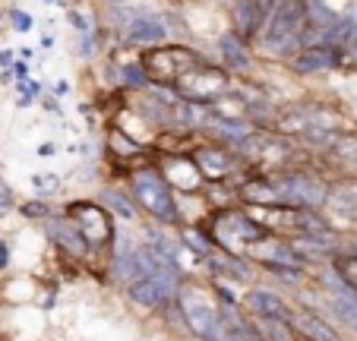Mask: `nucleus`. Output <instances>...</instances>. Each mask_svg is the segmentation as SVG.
<instances>
[{
    "label": "nucleus",
    "instance_id": "nucleus-1",
    "mask_svg": "<svg viewBox=\"0 0 357 341\" xmlns=\"http://www.w3.org/2000/svg\"><path fill=\"white\" fill-rule=\"evenodd\" d=\"M317 35L307 26V0H278L266 16V26L257 38V54L263 63H288L301 47L313 45Z\"/></svg>",
    "mask_w": 357,
    "mask_h": 341
},
{
    "label": "nucleus",
    "instance_id": "nucleus-2",
    "mask_svg": "<svg viewBox=\"0 0 357 341\" xmlns=\"http://www.w3.org/2000/svg\"><path fill=\"white\" fill-rule=\"evenodd\" d=\"M123 183L130 187L133 193L136 206L142 212V221H152V225H162V227H183L181 218V206H177V193L168 181H165L162 167L155 161V152L149 155L146 161L133 165L123 174Z\"/></svg>",
    "mask_w": 357,
    "mask_h": 341
},
{
    "label": "nucleus",
    "instance_id": "nucleus-3",
    "mask_svg": "<svg viewBox=\"0 0 357 341\" xmlns=\"http://www.w3.org/2000/svg\"><path fill=\"white\" fill-rule=\"evenodd\" d=\"M105 26L111 29L117 45L130 47V51H152V47L168 45L171 29L165 22L162 10L155 7H139V3H108L105 7Z\"/></svg>",
    "mask_w": 357,
    "mask_h": 341
},
{
    "label": "nucleus",
    "instance_id": "nucleus-4",
    "mask_svg": "<svg viewBox=\"0 0 357 341\" xmlns=\"http://www.w3.org/2000/svg\"><path fill=\"white\" fill-rule=\"evenodd\" d=\"M174 307L181 310L183 326H187L193 341H222L225 322H222V303L215 301L212 288L206 281H196L193 275L183 278V285L177 288Z\"/></svg>",
    "mask_w": 357,
    "mask_h": 341
},
{
    "label": "nucleus",
    "instance_id": "nucleus-5",
    "mask_svg": "<svg viewBox=\"0 0 357 341\" xmlns=\"http://www.w3.org/2000/svg\"><path fill=\"white\" fill-rule=\"evenodd\" d=\"M272 183H275L278 206L288 209H319L323 212L329 202L332 181L310 165H291L282 171H269Z\"/></svg>",
    "mask_w": 357,
    "mask_h": 341
},
{
    "label": "nucleus",
    "instance_id": "nucleus-6",
    "mask_svg": "<svg viewBox=\"0 0 357 341\" xmlns=\"http://www.w3.org/2000/svg\"><path fill=\"white\" fill-rule=\"evenodd\" d=\"M206 227H209L215 247L231 256H247L250 247H257L259 241H266V237L272 234L269 227L259 225L243 206L225 209V212H209Z\"/></svg>",
    "mask_w": 357,
    "mask_h": 341
},
{
    "label": "nucleus",
    "instance_id": "nucleus-7",
    "mask_svg": "<svg viewBox=\"0 0 357 341\" xmlns=\"http://www.w3.org/2000/svg\"><path fill=\"white\" fill-rule=\"evenodd\" d=\"M61 209H63V215H70V218L79 225V231L86 234V241L92 243V250H95V259L105 256V262H108V253L117 237L114 215L101 206L95 196H73V199H67Z\"/></svg>",
    "mask_w": 357,
    "mask_h": 341
},
{
    "label": "nucleus",
    "instance_id": "nucleus-8",
    "mask_svg": "<svg viewBox=\"0 0 357 341\" xmlns=\"http://www.w3.org/2000/svg\"><path fill=\"white\" fill-rule=\"evenodd\" d=\"M234 86H237V79L215 61V57H209L206 63H199L196 70H190L187 76H181V79L174 82L177 95H181L183 101H190V105H199V107H215L218 101L228 98V95L234 92Z\"/></svg>",
    "mask_w": 357,
    "mask_h": 341
},
{
    "label": "nucleus",
    "instance_id": "nucleus-9",
    "mask_svg": "<svg viewBox=\"0 0 357 341\" xmlns=\"http://www.w3.org/2000/svg\"><path fill=\"white\" fill-rule=\"evenodd\" d=\"M142 63H146L152 82H162V86H174L181 76H187L190 70H196L199 63L209 61V54H202L196 45L190 41H168L162 47H152V51L139 54Z\"/></svg>",
    "mask_w": 357,
    "mask_h": 341
},
{
    "label": "nucleus",
    "instance_id": "nucleus-10",
    "mask_svg": "<svg viewBox=\"0 0 357 341\" xmlns=\"http://www.w3.org/2000/svg\"><path fill=\"white\" fill-rule=\"evenodd\" d=\"M187 152H190V158L196 161V167H199V174L206 183H234L237 187V183L243 181V174L250 171V167L243 165L228 146H222V142L196 139Z\"/></svg>",
    "mask_w": 357,
    "mask_h": 341
},
{
    "label": "nucleus",
    "instance_id": "nucleus-11",
    "mask_svg": "<svg viewBox=\"0 0 357 341\" xmlns=\"http://www.w3.org/2000/svg\"><path fill=\"white\" fill-rule=\"evenodd\" d=\"M41 237H45V243L54 250L61 259L79 262V266L95 262L92 243L86 241V234L79 231V225H76L70 215H63V209H57V212L51 215L45 225H41Z\"/></svg>",
    "mask_w": 357,
    "mask_h": 341
},
{
    "label": "nucleus",
    "instance_id": "nucleus-12",
    "mask_svg": "<svg viewBox=\"0 0 357 341\" xmlns=\"http://www.w3.org/2000/svg\"><path fill=\"white\" fill-rule=\"evenodd\" d=\"M212 57H215V61L222 63V67L228 70V73L234 76L237 82L257 79L259 67H263L257 47L250 45V41H243L237 32H231L228 26L218 29L215 38H212Z\"/></svg>",
    "mask_w": 357,
    "mask_h": 341
},
{
    "label": "nucleus",
    "instance_id": "nucleus-13",
    "mask_svg": "<svg viewBox=\"0 0 357 341\" xmlns=\"http://www.w3.org/2000/svg\"><path fill=\"white\" fill-rule=\"evenodd\" d=\"M183 281L168 278H136L121 291L127 307H133L139 316H165L177 301V288Z\"/></svg>",
    "mask_w": 357,
    "mask_h": 341
},
{
    "label": "nucleus",
    "instance_id": "nucleus-14",
    "mask_svg": "<svg viewBox=\"0 0 357 341\" xmlns=\"http://www.w3.org/2000/svg\"><path fill=\"white\" fill-rule=\"evenodd\" d=\"M342 47H329V45H313L301 47V51L284 63L294 79H313V76H329V73H342Z\"/></svg>",
    "mask_w": 357,
    "mask_h": 341
},
{
    "label": "nucleus",
    "instance_id": "nucleus-15",
    "mask_svg": "<svg viewBox=\"0 0 357 341\" xmlns=\"http://www.w3.org/2000/svg\"><path fill=\"white\" fill-rule=\"evenodd\" d=\"M155 161H158V167H162L165 181L174 187L177 196H196V193H202L206 181H202L199 167H196V161L190 158L187 149H183V152H158V149H155Z\"/></svg>",
    "mask_w": 357,
    "mask_h": 341
},
{
    "label": "nucleus",
    "instance_id": "nucleus-16",
    "mask_svg": "<svg viewBox=\"0 0 357 341\" xmlns=\"http://www.w3.org/2000/svg\"><path fill=\"white\" fill-rule=\"evenodd\" d=\"M243 313L247 316H272V319H291L294 301H291L284 291L259 281V285L243 291Z\"/></svg>",
    "mask_w": 357,
    "mask_h": 341
},
{
    "label": "nucleus",
    "instance_id": "nucleus-17",
    "mask_svg": "<svg viewBox=\"0 0 357 341\" xmlns=\"http://www.w3.org/2000/svg\"><path fill=\"white\" fill-rule=\"evenodd\" d=\"M225 10H228L231 32H237L243 41H250V45H257L259 32H263V26H266V16H269L263 0H228Z\"/></svg>",
    "mask_w": 357,
    "mask_h": 341
},
{
    "label": "nucleus",
    "instance_id": "nucleus-18",
    "mask_svg": "<svg viewBox=\"0 0 357 341\" xmlns=\"http://www.w3.org/2000/svg\"><path fill=\"white\" fill-rule=\"evenodd\" d=\"M202 272H206V278H228L243 285V288L259 285V268L247 256H231V253H222V250H215L209 259H202Z\"/></svg>",
    "mask_w": 357,
    "mask_h": 341
},
{
    "label": "nucleus",
    "instance_id": "nucleus-19",
    "mask_svg": "<svg viewBox=\"0 0 357 341\" xmlns=\"http://www.w3.org/2000/svg\"><path fill=\"white\" fill-rule=\"evenodd\" d=\"M95 199L108 209V212L114 215L121 225H139V221H142L139 206H136L133 193H130V187L123 181L98 183V187H95Z\"/></svg>",
    "mask_w": 357,
    "mask_h": 341
},
{
    "label": "nucleus",
    "instance_id": "nucleus-20",
    "mask_svg": "<svg viewBox=\"0 0 357 341\" xmlns=\"http://www.w3.org/2000/svg\"><path fill=\"white\" fill-rule=\"evenodd\" d=\"M291 326H294L301 341H351L326 313H313V310H303V307H294Z\"/></svg>",
    "mask_w": 357,
    "mask_h": 341
},
{
    "label": "nucleus",
    "instance_id": "nucleus-21",
    "mask_svg": "<svg viewBox=\"0 0 357 341\" xmlns=\"http://www.w3.org/2000/svg\"><path fill=\"white\" fill-rule=\"evenodd\" d=\"M323 158H326V165H332L342 177H357V127L348 130V133H338Z\"/></svg>",
    "mask_w": 357,
    "mask_h": 341
},
{
    "label": "nucleus",
    "instance_id": "nucleus-22",
    "mask_svg": "<svg viewBox=\"0 0 357 341\" xmlns=\"http://www.w3.org/2000/svg\"><path fill=\"white\" fill-rule=\"evenodd\" d=\"M348 3L351 0H307V26L317 35V41H319V35L329 32V29L342 20Z\"/></svg>",
    "mask_w": 357,
    "mask_h": 341
},
{
    "label": "nucleus",
    "instance_id": "nucleus-23",
    "mask_svg": "<svg viewBox=\"0 0 357 341\" xmlns=\"http://www.w3.org/2000/svg\"><path fill=\"white\" fill-rule=\"evenodd\" d=\"M323 313L329 316L344 335H357V297H329L326 294Z\"/></svg>",
    "mask_w": 357,
    "mask_h": 341
},
{
    "label": "nucleus",
    "instance_id": "nucleus-24",
    "mask_svg": "<svg viewBox=\"0 0 357 341\" xmlns=\"http://www.w3.org/2000/svg\"><path fill=\"white\" fill-rule=\"evenodd\" d=\"M177 234H181V243L183 250H187L190 256H196V259H209L212 253H215V241H212L209 227H206V221H199V225H183L177 227Z\"/></svg>",
    "mask_w": 357,
    "mask_h": 341
},
{
    "label": "nucleus",
    "instance_id": "nucleus-25",
    "mask_svg": "<svg viewBox=\"0 0 357 341\" xmlns=\"http://www.w3.org/2000/svg\"><path fill=\"white\" fill-rule=\"evenodd\" d=\"M253 328L263 341H301L291 326V319H272V316H250Z\"/></svg>",
    "mask_w": 357,
    "mask_h": 341
},
{
    "label": "nucleus",
    "instance_id": "nucleus-26",
    "mask_svg": "<svg viewBox=\"0 0 357 341\" xmlns=\"http://www.w3.org/2000/svg\"><path fill=\"white\" fill-rule=\"evenodd\" d=\"M57 212V206L54 202H47V199H38V196H29V199H22L20 202V209H16V215H20L26 225H45L51 215Z\"/></svg>",
    "mask_w": 357,
    "mask_h": 341
},
{
    "label": "nucleus",
    "instance_id": "nucleus-27",
    "mask_svg": "<svg viewBox=\"0 0 357 341\" xmlns=\"http://www.w3.org/2000/svg\"><path fill=\"white\" fill-rule=\"evenodd\" d=\"M29 187H32V196L51 202V199H57V196L63 193V177L51 174V171H35V174L29 177Z\"/></svg>",
    "mask_w": 357,
    "mask_h": 341
},
{
    "label": "nucleus",
    "instance_id": "nucleus-28",
    "mask_svg": "<svg viewBox=\"0 0 357 341\" xmlns=\"http://www.w3.org/2000/svg\"><path fill=\"white\" fill-rule=\"evenodd\" d=\"M63 20H67V26L73 29V38L76 35H92L95 29L101 26V16L89 13L86 7H67L63 10Z\"/></svg>",
    "mask_w": 357,
    "mask_h": 341
},
{
    "label": "nucleus",
    "instance_id": "nucleus-29",
    "mask_svg": "<svg viewBox=\"0 0 357 341\" xmlns=\"http://www.w3.org/2000/svg\"><path fill=\"white\" fill-rule=\"evenodd\" d=\"M16 209H20V196L10 187L7 177L0 174V221H7L10 215H16Z\"/></svg>",
    "mask_w": 357,
    "mask_h": 341
},
{
    "label": "nucleus",
    "instance_id": "nucleus-30",
    "mask_svg": "<svg viewBox=\"0 0 357 341\" xmlns=\"http://www.w3.org/2000/svg\"><path fill=\"white\" fill-rule=\"evenodd\" d=\"M7 22L16 35H29L35 29V16L29 10H20V7H10L7 10Z\"/></svg>",
    "mask_w": 357,
    "mask_h": 341
},
{
    "label": "nucleus",
    "instance_id": "nucleus-31",
    "mask_svg": "<svg viewBox=\"0 0 357 341\" xmlns=\"http://www.w3.org/2000/svg\"><path fill=\"white\" fill-rule=\"evenodd\" d=\"M335 266L342 268V275L348 278V285L357 291V256H354V253H342V256L335 259Z\"/></svg>",
    "mask_w": 357,
    "mask_h": 341
},
{
    "label": "nucleus",
    "instance_id": "nucleus-32",
    "mask_svg": "<svg viewBox=\"0 0 357 341\" xmlns=\"http://www.w3.org/2000/svg\"><path fill=\"white\" fill-rule=\"evenodd\" d=\"M13 89H16V92H20V95H26V98H32V101L45 98V82H41V79H35V76H32V79H20Z\"/></svg>",
    "mask_w": 357,
    "mask_h": 341
},
{
    "label": "nucleus",
    "instance_id": "nucleus-33",
    "mask_svg": "<svg viewBox=\"0 0 357 341\" xmlns=\"http://www.w3.org/2000/svg\"><path fill=\"white\" fill-rule=\"evenodd\" d=\"M13 259H16V250H13V241L0 234V275H7L13 268Z\"/></svg>",
    "mask_w": 357,
    "mask_h": 341
},
{
    "label": "nucleus",
    "instance_id": "nucleus-34",
    "mask_svg": "<svg viewBox=\"0 0 357 341\" xmlns=\"http://www.w3.org/2000/svg\"><path fill=\"white\" fill-rule=\"evenodd\" d=\"M16 61H20V51H13V47H0V73H3V70H13Z\"/></svg>",
    "mask_w": 357,
    "mask_h": 341
},
{
    "label": "nucleus",
    "instance_id": "nucleus-35",
    "mask_svg": "<svg viewBox=\"0 0 357 341\" xmlns=\"http://www.w3.org/2000/svg\"><path fill=\"white\" fill-rule=\"evenodd\" d=\"M70 92H73V82L70 79H57L54 86H51V95H54V98H67Z\"/></svg>",
    "mask_w": 357,
    "mask_h": 341
},
{
    "label": "nucleus",
    "instance_id": "nucleus-36",
    "mask_svg": "<svg viewBox=\"0 0 357 341\" xmlns=\"http://www.w3.org/2000/svg\"><path fill=\"white\" fill-rule=\"evenodd\" d=\"M41 105H45V111H51V114H54V117H63L61 98H54V95H45V98H41Z\"/></svg>",
    "mask_w": 357,
    "mask_h": 341
},
{
    "label": "nucleus",
    "instance_id": "nucleus-37",
    "mask_svg": "<svg viewBox=\"0 0 357 341\" xmlns=\"http://www.w3.org/2000/svg\"><path fill=\"white\" fill-rule=\"evenodd\" d=\"M38 45H41V47H45V51H51V47H54V45H57V35H54V32H47V35H41V41H38Z\"/></svg>",
    "mask_w": 357,
    "mask_h": 341
},
{
    "label": "nucleus",
    "instance_id": "nucleus-38",
    "mask_svg": "<svg viewBox=\"0 0 357 341\" xmlns=\"http://www.w3.org/2000/svg\"><path fill=\"white\" fill-rule=\"evenodd\" d=\"M54 152H57L54 142H41V146H38V155H41V158H47V155H54Z\"/></svg>",
    "mask_w": 357,
    "mask_h": 341
},
{
    "label": "nucleus",
    "instance_id": "nucleus-39",
    "mask_svg": "<svg viewBox=\"0 0 357 341\" xmlns=\"http://www.w3.org/2000/svg\"><path fill=\"white\" fill-rule=\"evenodd\" d=\"M10 82H13V86H16V76H13V70H3V73H0V86H10Z\"/></svg>",
    "mask_w": 357,
    "mask_h": 341
},
{
    "label": "nucleus",
    "instance_id": "nucleus-40",
    "mask_svg": "<svg viewBox=\"0 0 357 341\" xmlns=\"http://www.w3.org/2000/svg\"><path fill=\"white\" fill-rule=\"evenodd\" d=\"M32 105H35V101H32V98H26V95H20V98H16V107H20V111H29Z\"/></svg>",
    "mask_w": 357,
    "mask_h": 341
},
{
    "label": "nucleus",
    "instance_id": "nucleus-41",
    "mask_svg": "<svg viewBox=\"0 0 357 341\" xmlns=\"http://www.w3.org/2000/svg\"><path fill=\"white\" fill-rule=\"evenodd\" d=\"M348 111H351V114H354V117H357V89H354V92L348 95Z\"/></svg>",
    "mask_w": 357,
    "mask_h": 341
},
{
    "label": "nucleus",
    "instance_id": "nucleus-42",
    "mask_svg": "<svg viewBox=\"0 0 357 341\" xmlns=\"http://www.w3.org/2000/svg\"><path fill=\"white\" fill-rule=\"evenodd\" d=\"M32 57H35L32 47H20V61H29V63H32Z\"/></svg>",
    "mask_w": 357,
    "mask_h": 341
},
{
    "label": "nucleus",
    "instance_id": "nucleus-43",
    "mask_svg": "<svg viewBox=\"0 0 357 341\" xmlns=\"http://www.w3.org/2000/svg\"><path fill=\"white\" fill-rule=\"evenodd\" d=\"M105 3H133V0H105Z\"/></svg>",
    "mask_w": 357,
    "mask_h": 341
},
{
    "label": "nucleus",
    "instance_id": "nucleus-44",
    "mask_svg": "<svg viewBox=\"0 0 357 341\" xmlns=\"http://www.w3.org/2000/svg\"><path fill=\"white\" fill-rule=\"evenodd\" d=\"M41 3H61V0H41Z\"/></svg>",
    "mask_w": 357,
    "mask_h": 341
}]
</instances>
